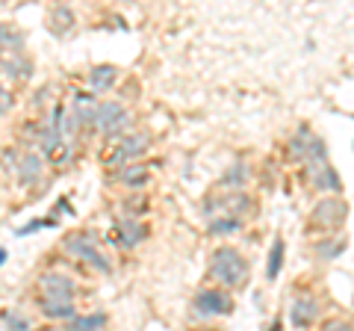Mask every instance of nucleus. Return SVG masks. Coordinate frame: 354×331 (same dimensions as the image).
<instances>
[{
	"mask_svg": "<svg viewBox=\"0 0 354 331\" xmlns=\"http://www.w3.org/2000/svg\"><path fill=\"white\" fill-rule=\"evenodd\" d=\"M3 69L9 71V77H21V80H27L30 71H32V65L27 57H21V53H12V60L3 62Z\"/></svg>",
	"mask_w": 354,
	"mask_h": 331,
	"instance_id": "obj_21",
	"label": "nucleus"
},
{
	"mask_svg": "<svg viewBox=\"0 0 354 331\" xmlns=\"http://www.w3.org/2000/svg\"><path fill=\"white\" fill-rule=\"evenodd\" d=\"M9 107H12V95H9V89L3 83H0V116H3Z\"/></svg>",
	"mask_w": 354,
	"mask_h": 331,
	"instance_id": "obj_27",
	"label": "nucleus"
},
{
	"mask_svg": "<svg viewBox=\"0 0 354 331\" xmlns=\"http://www.w3.org/2000/svg\"><path fill=\"white\" fill-rule=\"evenodd\" d=\"M310 166V178H313V186L319 193H339L342 190V184H339V175L337 169H330V163L328 160H313V163H307Z\"/></svg>",
	"mask_w": 354,
	"mask_h": 331,
	"instance_id": "obj_8",
	"label": "nucleus"
},
{
	"mask_svg": "<svg viewBox=\"0 0 354 331\" xmlns=\"http://www.w3.org/2000/svg\"><path fill=\"white\" fill-rule=\"evenodd\" d=\"M44 225H48V222H41V219H36V222H30V225L21 228L18 234H30V231H39V228H44Z\"/></svg>",
	"mask_w": 354,
	"mask_h": 331,
	"instance_id": "obj_28",
	"label": "nucleus"
},
{
	"mask_svg": "<svg viewBox=\"0 0 354 331\" xmlns=\"http://www.w3.org/2000/svg\"><path fill=\"white\" fill-rule=\"evenodd\" d=\"M39 311L44 319H53V323H71V319L77 316V307L74 305H65V302H44L39 299Z\"/></svg>",
	"mask_w": 354,
	"mask_h": 331,
	"instance_id": "obj_15",
	"label": "nucleus"
},
{
	"mask_svg": "<svg viewBox=\"0 0 354 331\" xmlns=\"http://www.w3.org/2000/svg\"><path fill=\"white\" fill-rule=\"evenodd\" d=\"M95 109H97V98L92 92H77L74 95V125L77 127H92V121H95Z\"/></svg>",
	"mask_w": 354,
	"mask_h": 331,
	"instance_id": "obj_10",
	"label": "nucleus"
},
{
	"mask_svg": "<svg viewBox=\"0 0 354 331\" xmlns=\"http://www.w3.org/2000/svg\"><path fill=\"white\" fill-rule=\"evenodd\" d=\"M115 80H118V69H115V65H95V69L88 71V86H92L95 92L113 89Z\"/></svg>",
	"mask_w": 354,
	"mask_h": 331,
	"instance_id": "obj_14",
	"label": "nucleus"
},
{
	"mask_svg": "<svg viewBox=\"0 0 354 331\" xmlns=\"http://www.w3.org/2000/svg\"><path fill=\"white\" fill-rule=\"evenodd\" d=\"M130 127H133V116H130V113H124V116H121V118L115 121V127H109L104 136H106V139H118L121 134H127Z\"/></svg>",
	"mask_w": 354,
	"mask_h": 331,
	"instance_id": "obj_24",
	"label": "nucleus"
},
{
	"mask_svg": "<svg viewBox=\"0 0 354 331\" xmlns=\"http://www.w3.org/2000/svg\"><path fill=\"white\" fill-rule=\"evenodd\" d=\"M192 311H195V316H201V319L227 316L230 311H234V299H230V293L218 290V287H207V290H201L195 296Z\"/></svg>",
	"mask_w": 354,
	"mask_h": 331,
	"instance_id": "obj_4",
	"label": "nucleus"
},
{
	"mask_svg": "<svg viewBox=\"0 0 354 331\" xmlns=\"http://www.w3.org/2000/svg\"><path fill=\"white\" fill-rule=\"evenodd\" d=\"M3 48L21 53L24 51V33H18L12 24H0V53H3Z\"/></svg>",
	"mask_w": 354,
	"mask_h": 331,
	"instance_id": "obj_17",
	"label": "nucleus"
},
{
	"mask_svg": "<svg viewBox=\"0 0 354 331\" xmlns=\"http://www.w3.org/2000/svg\"><path fill=\"white\" fill-rule=\"evenodd\" d=\"M15 169H18V181L24 184V186H30V184H36V181L41 178L44 160H41V154H36V151H27L24 157H21V163L15 166Z\"/></svg>",
	"mask_w": 354,
	"mask_h": 331,
	"instance_id": "obj_13",
	"label": "nucleus"
},
{
	"mask_svg": "<svg viewBox=\"0 0 354 331\" xmlns=\"http://www.w3.org/2000/svg\"><path fill=\"white\" fill-rule=\"evenodd\" d=\"M346 219H348V204H346V198H337V195L322 198L313 207V213H310V222L322 231H337L346 225Z\"/></svg>",
	"mask_w": 354,
	"mask_h": 331,
	"instance_id": "obj_3",
	"label": "nucleus"
},
{
	"mask_svg": "<svg viewBox=\"0 0 354 331\" xmlns=\"http://www.w3.org/2000/svg\"><path fill=\"white\" fill-rule=\"evenodd\" d=\"M65 249L74 251L77 258H80L83 263H88V267H95L97 272H109L113 267H109V258L101 255V249H97V240L95 234H71L68 240H65Z\"/></svg>",
	"mask_w": 354,
	"mask_h": 331,
	"instance_id": "obj_6",
	"label": "nucleus"
},
{
	"mask_svg": "<svg viewBox=\"0 0 354 331\" xmlns=\"http://www.w3.org/2000/svg\"><path fill=\"white\" fill-rule=\"evenodd\" d=\"M346 249H348L346 237H330V240H322V242H319V246H316V255L322 258V260H334V258H339Z\"/></svg>",
	"mask_w": 354,
	"mask_h": 331,
	"instance_id": "obj_19",
	"label": "nucleus"
},
{
	"mask_svg": "<svg viewBox=\"0 0 354 331\" xmlns=\"http://www.w3.org/2000/svg\"><path fill=\"white\" fill-rule=\"evenodd\" d=\"M283 240L278 237L272 242V251H269V267H266V278L269 281H278V275H281V267H283Z\"/></svg>",
	"mask_w": 354,
	"mask_h": 331,
	"instance_id": "obj_20",
	"label": "nucleus"
},
{
	"mask_svg": "<svg viewBox=\"0 0 354 331\" xmlns=\"http://www.w3.org/2000/svg\"><path fill=\"white\" fill-rule=\"evenodd\" d=\"M3 260H6V249H0V267H3Z\"/></svg>",
	"mask_w": 354,
	"mask_h": 331,
	"instance_id": "obj_29",
	"label": "nucleus"
},
{
	"mask_svg": "<svg viewBox=\"0 0 354 331\" xmlns=\"http://www.w3.org/2000/svg\"><path fill=\"white\" fill-rule=\"evenodd\" d=\"M204 211L209 222L213 219H236V222H242V216L254 211V202L248 193H225V195H209Z\"/></svg>",
	"mask_w": 354,
	"mask_h": 331,
	"instance_id": "obj_2",
	"label": "nucleus"
},
{
	"mask_svg": "<svg viewBox=\"0 0 354 331\" xmlns=\"http://www.w3.org/2000/svg\"><path fill=\"white\" fill-rule=\"evenodd\" d=\"M127 109L121 107L118 101H97V109H95V121H92V127H97L101 134H106L109 127H115V121L124 116Z\"/></svg>",
	"mask_w": 354,
	"mask_h": 331,
	"instance_id": "obj_11",
	"label": "nucleus"
},
{
	"mask_svg": "<svg viewBox=\"0 0 354 331\" xmlns=\"http://www.w3.org/2000/svg\"><path fill=\"white\" fill-rule=\"evenodd\" d=\"M145 237H148V228L142 225L136 216H127V219H121L118 222V240H121V246L124 249H136Z\"/></svg>",
	"mask_w": 354,
	"mask_h": 331,
	"instance_id": "obj_12",
	"label": "nucleus"
},
{
	"mask_svg": "<svg viewBox=\"0 0 354 331\" xmlns=\"http://www.w3.org/2000/svg\"><path fill=\"white\" fill-rule=\"evenodd\" d=\"M239 228H242V222H236V219H213V222H209L213 234H234Z\"/></svg>",
	"mask_w": 354,
	"mask_h": 331,
	"instance_id": "obj_23",
	"label": "nucleus"
},
{
	"mask_svg": "<svg viewBox=\"0 0 354 331\" xmlns=\"http://www.w3.org/2000/svg\"><path fill=\"white\" fill-rule=\"evenodd\" d=\"M109 323V316L104 311H95V314H86V316H74L68 323V331H104Z\"/></svg>",
	"mask_w": 354,
	"mask_h": 331,
	"instance_id": "obj_16",
	"label": "nucleus"
},
{
	"mask_svg": "<svg viewBox=\"0 0 354 331\" xmlns=\"http://www.w3.org/2000/svg\"><path fill=\"white\" fill-rule=\"evenodd\" d=\"M192 331H213V328H192Z\"/></svg>",
	"mask_w": 354,
	"mask_h": 331,
	"instance_id": "obj_30",
	"label": "nucleus"
},
{
	"mask_svg": "<svg viewBox=\"0 0 354 331\" xmlns=\"http://www.w3.org/2000/svg\"><path fill=\"white\" fill-rule=\"evenodd\" d=\"M3 319L9 323V328H12V331H27V328H30V323H27V319H21V316H15V314H12V316L6 314Z\"/></svg>",
	"mask_w": 354,
	"mask_h": 331,
	"instance_id": "obj_26",
	"label": "nucleus"
},
{
	"mask_svg": "<svg viewBox=\"0 0 354 331\" xmlns=\"http://www.w3.org/2000/svg\"><path fill=\"white\" fill-rule=\"evenodd\" d=\"M74 296H77L74 281L65 272H44L39 278V299H44V302L74 305Z\"/></svg>",
	"mask_w": 354,
	"mask_h": 331,
	"instance_id": "obj_7",
	"label": "nucleus"
},
{
	"mask_svg": "<svg viewBox=\"0 0 354 331\" xmlns=\"http://www.w3.org/2000/svg\"><path fill=\"white\" fill-rule=\"evenodd\" d=\"M319 331H354V328H351V319L334 316V319H325L322 328H319Z\"/></svg>",
	"mask_w": 354,
	"mask_h": 331,
	"instance_id": "obj_25",
	"label": "nucleus"
},
{
	"mask_svg": "<svg viewBox=\"0 0 354 331\" xmlns=\"http://www.w3.org/2000/svg\"><path fill=\"white\" fill-rule=\"evenodd\" d=\"M0 65H3V53H0Z\"/></svg>",
	"mask_w": 354,
	"mask_h": 331,
	"instance_id": "obj_31",
	"label": "nucleus"
},
{
	"mask_svg": "<svg viewBox=\"0 0 354 331\" xmlns=\"http://www.w3.org/2000/svg\"><path fill=\"white\" fill-rule=\"evenodd\" d=\"M151 142H153V136L148 134V130H136V134H130V136H124L115 145V151H113V157L106 160V166H113V169H121V166H130V163H136L142 154H145L148 148H151Z\"/></svg>",
	"mask_w": 354,
	"mask_h": 331,
	"instance_id": "obj_5",
	"label": "nucleus"
},
{
	"mask_svg": "<svg viewBox=\"0 0 354 331\" xmlns=\"http://www.w3.org/2000/svg\"><path fill=\"white\" fill-rule=\"evenodd\" d=\"M209 275H213L221 287H239L248 278V260L234 246H218L213 255H209Z\"/></svg>",
	"mask_w": 354,
	"mask_h": 331,
	"instance_id": "obj_1",
	"label": "nucleus"
},
{
	"mask_svg": "<svg viewBox=\"0 0 354 331\" xmlns=\"http://www.w3.org/2000/svg\"><path fill=\"white\" fill-rule=\"evenodd\" d=\"M316 319H319V299H313V296H298L292 302L290 323L295 328H307V325H313Z\"/></svg>",
	"mask_w": 354,
	"mask_h": 331,
	"instance_id": "obj_9",
	"label": "nucleus"
},
{
	"mask_svg": "<svg viewBox=\"0 0 354 331\" xmlns=\"http://www.w3.org/2000/svg\"><path fill=\"white\" fill-rule=\"evenodd\" d=\"M118 181H124L127 186H142V184L148 181V166H142V163L121 166V172H118Z\"/></svg>",
	"mask_w": 354,
	"mask_h": 331,
	"instance_id": "obj_18",
	"label": "nucleus"
},
{
	"mask_svg": "<svg viewBox=\"0 0 354 331\" xmlns=\"http://www.w3.org/2000/svg\"><path fill=\"white\" fill-rule=\"evenodd\" d=\"M245 178H248V166H245V163H236L234 169H230L225 178H221V184H225V186H239Z\"/></svg>",
	"mask_w": 354,
	"mask_h": 331,
	"instance_id": "obj_22",
	"label": "nucleus"
}]
</instances>
